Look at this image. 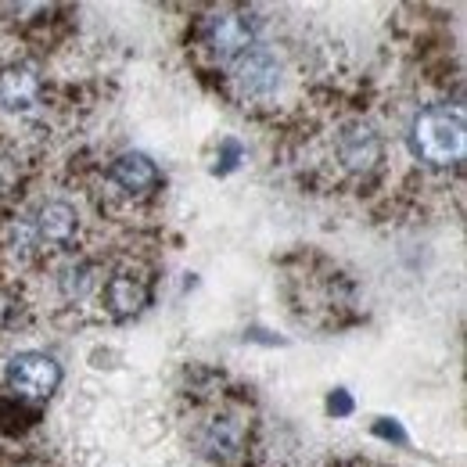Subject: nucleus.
I'll use <instances>...</instances> for the list:
<instances>
[{"label":"nucleus","instance_id":"nucleus-1","mask_svg":"<svg viewBox=\"0 0 467 467\" xmlns=\"http://www.w3.org/2000/svg\"><path fill=\"white\" fill-rule=\"evenodd\" d=\"M413 151L431 166L461 162L464 155V116L450 109H428L413 122Z\"/></svg>","mask_w":467,"mask_h":467},{"label":"nucleus","instance_id":"nucleus-2","mask_svg":"<svg viewBox=\"0 0 467 467\" xmlns=\"http://www.w3.org/2000/svg\"><path fill=\"white\" fill-rule=\"evenodd\" d=\"M61 381V367L47 356V352H22L11 359L7 367V385L18 392V396H51Z\"/></svg>","mask_w":467,"mask_h":467},{"label":"nucleus","instance_id":"nucleus-3","mask_svg":"<svg viewBox=\"0 0 467 467\" xmlns=\"http://www.w3.org/2000/svg\"><path fill=\"white\" fill-rule=\"evenodd\" d=\"M277 79H281V68L266 47H248L244 55H237L234 87L241 98H270L277 90Z\"/></svg>","mask_w":467,"mask_h":467},{"label":"nucleus","instance_id":"nucleus-4","mask_svg":"<svg viewBox=\"0 0 467 467\" xmlns=\"http://www.w3.org/2000/svg\"><path fill=\"white\" fill-rule=\"evenodd\" d=\"M252 36H255V22L248 15H241V11L216 15L205 26V44L220 55V61H231L237 55H244L252 47Z\"/></svg>","mask_w":467,"mask_h":467},{"label":"nucleus","instance_id":"nucleus-5","mask_svg":"<svg viewBox=\"0 0 467 467\" xmlns=\"http://www.w3.org/2000/svg\"><path fill=\"white\" fill-rule=\"evenodd\" d=\"M109 176H112V183H116L119 191H126V194H151L155 187H159V170H155V162L148 159V155H119L116 162L109 166Z\"/></svg>","mask_w":467,"mask_h":467},{"label":"nucleus","instance_id":"nucleus-6","mask_svg":"<svg viewBox=\"0 0 467 467\" xmlns=\"http://www.w3.org/2000/svg\"><path fill=\"white\" fill-rule=\"evenodd\" d=\"M40 101V76L26 65L0 72V105L7 112H29Z\"/></svg>","mask_w":467,"mask_h":467},{"label":"nucleus","instance_id":"nucleus-7","mask_svg":"<svg viewBox=\"0 0 467 467\" xmlns=\"http://www.w3.org/2000/svg\"><path fill=\"white\" fill-rule=\"evenodd\" d=\"M338 159H342L346 170H356V173L370 170L374 162H381V140H378V133L367 130V126L346 130L338 137Z\"/></svg>","mask_w":467,"mask_h":467},{"label":"nucleus","instance_id":"nucleus-8","mask_svg":"<svg viewBox=\"0 0 467 467\" xmlns=\"http://www.w3.org/2000/svg\"><path fill=\"white\" fill-rule=\"evenodd\" d=\"M76 227H79V216H76V209L68 202H47L36 213V234L47 244H58V248L61 244H72Z\"/></svg>","mask_w":467,"mask_h":467},{"label":"nucleus","instance_id":"nucleus-9","mask_svg":"<svg viewBox=\"0 0 467 467\" xmlns=\"http://www.w3.org/2000/svg\"><path fill=\"white\" fill-rule=\"evenodd\" d=\"M105 302L112 317H133L148 306V288L137 277H112L105 285Z\"/></svg>","mask_w":467,"mask_h":467},{"label":"nucleus","instance_id":"nucleus-10","mask_svg":"<svg viewBox=\"0 0 467 467\" xmlns=\"http://www.w3.org/2000/svg\"><path fill=\"white\" fill-rule=\"evenodd\" d=\"M90 285H94V277H90V266H68L65 270V277H61V288L68 298H83V295L90 292Z\"/></svg>","mask_w":467,"mask_h":467},{"label":"nucleus","instance_id":"nucleus-11","mask_svg":"<svg viewBox=\"0 0 467 467\" xmlns=\"http://www.w3.org/2000/svg\"><path fill=\"white\" fill-rule=\"evenodd\" d=\"M331 410H335V413H349L352 410L349 396H346V392H335V396H331Z\"/></svg>","mask_w":467,"mask_h":467}]
</instances>
